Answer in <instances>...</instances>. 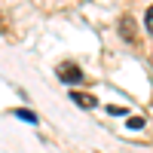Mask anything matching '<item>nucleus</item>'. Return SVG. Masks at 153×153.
Listing matches in <instances>:
<instances>
[{
    "label": "nucleus",
    "mask_w": 153,
    "mask_h": 153,
    "mask_svg": "<svg viewBox=\"0 0 153 153\" xmlns=\"http://www.w3.org/2000/svg\"><path fill=\"white\" fill-rule=\"evenodd\" d=\"M58 80L61 83H83V71L76 68V65H71V61H65V65H58Z\"/></svg>",
    "instance_id": "nucleus-1"
},
{
    "label": "nucleus",
    "mask_w": 153,
    "mask_h": 153,
    "mask_svg": "<svg viewBox=\"0 0 153 153\" xmlns=\"http://www.w3.org/2000/svg\"><path fill=\"white\" fill-rule=\"evenodd\" d=\"M71 101H74V104H80L83 110L98 107V98H95V95H89V92H71Z\"/></svg>",
    "instance_id": "nucleus-2"
},
{
    "label": "nucleus",
    "mask_w": 153,
    "mask_h": 153,
    "mask_svg": "<svg viewBox=\"0 0 153 153\" xmlns=\"http://www.w3.org/2000/svg\"><path fill=\"white\" fill-rule=\"evenodd\" d=\"M120 34H123V37H126L129 43H135V40H138V37H135V22H132L129 16L123 19V25H120Z\"/></svg>",
    "instance_id": "nucleus-3"
},
{
    "label": "nucleus",
    "mask_w": 153,
    "mask_h": 153,
    "mask_svg": "<svg viewBox=\"0 0 153 153\" xmlns=\"http://www.w3.org/2000/svg\"><path fill=\"white\" fill-rule=\"evenodd\" d=\"M12 113H16L19 120H25V123H31V126H34V123H40V120H37V113H31V110H25V107H19V110H12Z\"/></svg>",
    "instance_id": "nucleus-4"
},
{
    "label": "nucleus",
    "mask_w": 153,
    "mask_h": 153,
    "mask_svg": "<svg viewBox=\"0 0 153 153\" xmlns=\"http://www.w3.org/2000/svg\"><path fill=\"white\" fill-rule=\"evenodd\" d=\"M144 25H147V31H150V34H153V6H150V9H147V19H144Z\"/></svg>",
    "instance_id": "nucleus-5"
},
{
    "label": "nucleus",
    "mask_w": 153,
    "mask_h": 153,
    "mask_svg": "<svg viewBox=\"0 0 153 153\" xmlns=\"http://www.w3.org/2000/svg\"><path fill=\"white\" fill-rule=\"evenodd\" d=\"M141 126H144L141 117H132V120H129V129H141Z\"/></svg>",
    "instance_id": "nucleus-6"
},
{
    "label": "nucleus",
    "mask_w": 153,
    "mask_h": 153,
    "mask_svg": "<svg viewBox=\"0 0 153 153\" xmlns=\"http://www.w3.org/2000/svg\"><path fill=\"white\" fill-rule=\"evenodd\" d=\"M107 113H113V117H120V113H123V107H120V104H110V107H107Z\"/></svg>",
    "instance_id": "nucleus-7"
}]
</instances>
